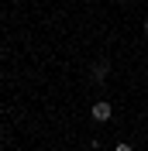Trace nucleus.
Returning a JSON list of instances; mask_svg holds the SVG:
<instances>
[{
  "label": "nucleus",
  "instance_id": "nucleus-1",
  "mask_svg": "<svg viewBox=\"0 0 148 151\" xmlns=\"http://www.w3.org/2000/svg\"><path fill=\"white\" fill-rule=\"evenodd\" d=\"M90 113H93V120H96V124H107V120H110V117H114V106L107 103V100H96Z\"/></svg>",
  "mask_w": 148,
  "mask_h": 151
},
{
  "label": "nucleus",
  "instance_id": "nucleus-2",
  "mask_svg": "<svg viewBox=\"0 0 148 151\" xmlns=\"http://www.w3.org/2000/svg\"><path fill=\"white\" fill-rule=\"evenodd\" d=\"M107 76H110V62H93V69H90V79L93 83H103V79H107Z\"/></svg>",
  "mask_w": 148,
  "mask_h": 151
},
{
  "label": "nucleus",
  "instance_id": "nucleus-3",
  "mask_svg": "<svg viewBox=\"0 0 148 151\" xmlns=\"http://www.w3.org/2000/svg\"><path fill=\"white\" fill-rule=\"evenodd\" d=\"M114 151H134V148H131V144H117Z\"/></svg>",
  "mask_w": 148,
  "mask_h": 151
},
{
  "label": "nucleus",
  "instance_id": "nucleus-4",
  "mask_svg": "<svg viewBox=\"0 0 148 151\" xmlns=\"http://www.w3.org/2000/svg\"><path fill=\"white\" fill-rule=\"evenodd\" d=\"M141 28H145V35H148V17H145V24H141Z\"/></svg>",
  "mask_w": 148,
  "mask_h": 151
}]
</instances>
